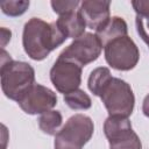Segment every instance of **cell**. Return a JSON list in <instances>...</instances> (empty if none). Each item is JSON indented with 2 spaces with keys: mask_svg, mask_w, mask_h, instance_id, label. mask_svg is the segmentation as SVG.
<instances>
[{
  "mask_svg": "<svg viewBox=\"0 0 149 149\" xmlns=\"http://www.w3.org/2000/svg\"><path fill=\"white\" fill-rule=\"evenodd\" d=\"M102 44L98 36L92 33H85L80 37L73 40V42L59 54L58 58L72 61L83 68L95 61L100 56Z\"/></svg>",
  "mask_w": 149,
  "mask_h": 149,
  "instance_id": "cell-6",
  "label": "cell"
},
{
  "mask_svg": "<svg viewBox=\"0 0 149 149\" xmlns=\"http://www.w3.org/2000/svg\"><path fill=\"white\" fill-rule=\"evenodd\" d=\"M104 133L108 142L112 143L130 136L134 133V130L128 118L108 116L104 123Z\"/></svg>",
  "mask_w": 149,
  "mask_h": 149,
  "instance_id": "cell-10",
  "label": "cell"
},
{
  "mask_svg": "<svg viewBox=\"0 0 149 149\" xmlns=\"http://www.w3.org/2000/svg\"><path fill=\"white\" fill-rule=\"evenodd\" d=\"M135 22H136V29L140 37L146 42L149 38V17L136 15Z\"/></svg>",
  "mask_w": 149,
  "mask_h": 149,
  "instance_id": "cell-19",
  "label": "cell"
},
{
  "mask_svg": "<svg viewBox=\"0 0 149 149\" xmlns=\"http://www.w3.org/2000/svg\"><path fill=\"white\" fill-rule=\"evenodd\" d=\"M1 88L5 95L19 102L28 90L35 84L34 68L21 61H13L2 49L1 51Z\"/></svg>",
  "mask_w": 149,
  "mask_h": 149,
  "instance_id": "cell-2",
  "label": "cell"
},
{
  "mask_svg": "<svg viewBox=\"0 0 149 149\" xmlns=\"http://www.w3.org/2000/svg\"><path fill=\"white\" fill-rule=\"evenodd\" d=\"M64 101L72 109H88L92 105V100L88 94L79 88L64 94Z\"/></svg>",
  "mask_w": 149,
  "mask_h": 149,
  "instance_id": "cell-15",
  "label": "cell"
},
{
  "mask_svg": "<svg viewBox=\"0 0 149 149\" xmlns=\"http://www.w3.org/2000/svg\"><path fill=\"white\" fill-rule=\"evenodd\" d=\"M105 59L115 70L129 71L139 63L140 51L130 37L123 36L105 45Z\"/></svg>",
  "mask_w": 149,
  "mask_h": 149,
  "instance_id": "cell-5",
  "label": "cell"
},
{
  "mask_svg": "<svg viewBox=\"0 0 149 149\" xmlns=\"http://www.w3.org/2000/svg\"><path fill=\"white\" fill-rule=\"evenodd\" d=\"M17 104L27 114H42L56 106L57 95L50 88L41 84H34Z\"/></svg>",
  "mask_w": 149,
  "mask_h": 149,
  "instance_id": "cell-8",
  "label": "cell"
},
{
  "mask_svg": "<svg viewBox=\"0 0 149 149\" xmlns=\"http://www.w3.org/2000/svg\"><path fill=\"white\" fill-rule=\"evenodd\" d=\"M61 31L66 36V38H78L85 34L86 23L81 17L79 10H74L72 13L61 15L56 21Z\"/></svg>",
  "mask_w": 149,
  "mask_h": 149,
  "instance_id": "cell-11",
  "label": "cell"
},
{
  "mask_svg": "<svg viewBox=\"0 0 149 149\" xmlns=\"http://www.w3.org/2000/svg\"><path fill=\"white\" fill-rule=\"evenodd\" d=\"M62 121L63 118L61 112L51 109L41 114L38 118V127L43 133L48 135H56V132L62 125Z\"/></svg>",
  "mask_w": 149,
  "mask_h": 149,
  "instance_id": "cell-14",
  "label": "cell"
},
{
  "mask_svg": "<svg viewBox=\"0 0 149 149\" xmlns=\"http://www.w3.org/2000/svg\"><path fill=\"white\" fill-rule=\"evenodd\" d=\"M127 31H128V28H127L126 21L122 17L113 16L102 27L95 30V35L98 36L99 41L105 48V45L112 42L113 40L127 36Z\"/></svg>",
  "mask_w": 149,
  "mask_h": 149,
  "instance_id": "cell-12",
  "label": "cell"
},
{
  "mask_svg": "<svg viewBox=\"0 0 149 149\" xmlns=\"http://www.w3.org/2000/svg\"><path fill=\"white\" fill-rule=\"evenodd\" d=\"M109 149H142V144L137 134L134 132L130 136L123 140L109 143Z\"/></svg>",
  "mask_w": 149,
  "mask_h": 149,
  "instance_id": "cell-18",
  "label": "cell"
},
{
  "mask_svg": "<svg viewBox=\"0 0 149 149\" xmlns=\"http://www.w3.org/2000/svg\"><path fill=\"white\" fill-rule=\"evenodd\" d=\"M66 40L56 22H45L40 17H31L23 28L22 45L26 54L34 61L44 59L52 50Z\"/></svg>",
  "mask_w": 149,
  "mask_h": 149,
  "instance_id": "cell-1",
  "label": "cell"
},
{
  "mask_svg": "<svg viewBox=\"0 0 149 149\" xmlns=\"http://www.w3.org/2000/svg\"><path fill=\"white\" fill-rule=\"evenodd\" d=\"M142 112H143V114H144L147 118H149V94L146 95V98H144V100H143Z\"/></svg>",
  "mask_w": 149,
  "mask_h": 149,
  "instance_id": "cell-22",
  "label": "cell"
},
{
  "mask_svg": "<svg viewBox=\"0 0 149 149\" xmlns=\"http://www.w3.org/2000/svg\"><path fill=\"white\" fill-rule=\"evenodd\" d=\"M132 6L136 15L149 17V0H135L132 1Z\"/></svg>",
  "mask_w": 149,
  "mask_h": 149,
  "instance_id": "cell-20",
  "label": "cell"
},
{
  "mask_svg": "<svg viewBox=\"0 0 149 149\" xmlns=\"http://www.w3.org/2000/svg\"><path fill=\"white\" fill-rule=\"evenodd\" d=\"M10 35H12L10 30H7L6 28H1V36H2V43H1V47H2V48L6 45L7 41L10 40Z\"/></svg>",
  "mask_w": 149,
  "mask_h": 149,
  "instance_id": "cell-21",
  "label": "cell"
},
{
  "mask_svg": "<svg viewBox=\"0 0 149 149\" xmlns=\"http://www.w3.org/2000/svg\"><path fill=\"white\" fill-rule=\"evenodd\" d=\"M146 43H147V44H148V47H149V38H148V40L146 41Z\"/></svg>",
  "mask_w": 149,
  "mask_h": 149,
  "instance_id": "cell-23",
  "label": "cell"
},
{
  "mask_svg": "<svg viewBox=\"0 0 149 149\" xmlns=\"http://www.w3.org/2000/svg\"><path fill=\"white\" fill-rule=\"evenodd\" d=\"M50 3L54 12L57 13L59 16L77 10L76 8L80 5L78 0H52Z\"/></svg>",
  "mask_w": 149,
  "mask_h": 149,
  "instance_id": "cell-17",
  "label": "cell"
},
{
  "mask_svg": "<svg viewBox=\"0 0 149 149\" xmlns=\"http://www.w3.org/2000/svg\"><path fill=\"white\" fill-rule=\"evenodd\" d=\"M2 12L8 16H20L29 7V1L26 0H9L0 3Z\"/></svg>",
  "mask_w": 149,
  "mask_h": 149,
  "instance_id": "cell-16",
  "label": "cell"
},
{
  "mask_svg": "<svg viewBox=\"0 0 149 149\" xmlns=\"http://www.w3.org/2000/svg\"><path fill=\"white\" fill-rule=\"evenodd\" d=\"M109 116L128 118L134 109L135 97L130 85L120 79L112 78L100 95Z\"/></svg>",
  "mask_w": 149,
  "mask_h": 149,
  "instance_id": "cell-4",
  "label": "cell"
},
{
  "mask_svg": "<svg viewBox=\"0 0 149 149\" xmlns=\"http://www.w3.org/2000/svg\"><path fill=\"white\" fill-rule=\"evenodd\" d=\"M93 121L84 114L71 116L55 135V149H81L92 137Z\"/></svg>",
  "mask_w": 149,
  "mask_h": 149,
  "instance_id": "cell-3",
  "label": "cell"
},
{
  "mask_svg": "<svg viewBox=\"0 0 149 149\" xmlns=\"http://www.w3.org/2000/svg\"><path fill=\"white\" fill-rule=\"evenodd\" d=\"M50 80L59 93L76 91L81 83V66L72 61L57 58L50 70Z\"/></svg>",
  "mask_w": 149,
  "mask_h": 149,
  "instance_id": "cell-7",
  "label": "cell"
},
{
  "mask_svg": "<svg viewBox=\"0 0 149 149\" xmlns=\"http://www.w3.org/2000/svg\"><path fill=\"white\" fill-rule=\"evenodd\" d=\"M112 78L113 77H112L111 71H109L108 68L100 66V68L94 69L91 72L90 77H88V81H87V85H88L90 91L94 95L100 97L101 93H102V91L105 90V87L112 80Z\"/></svg>",
  "mask_w": 149,
  "mask_h": 149,
  "instance_id": "cell-13",
  "label": "cell"
},
{
  "mask_svg": "<svg viewBox=\"0 0 149 149\" xmlns=\"http://www.w3.org/2000/svg\"><path fill=\"white\" fill-rule=\"evenodd\" d=\"M109 1H98V0H85L80 2L79 13L84 19L86 27L98 30L102 27L109 17Z\"/></svg>",
  "mask_w": 149,
  "mask_h": 149,
  "instance_id": "cell-9",
  "label": "cell"
}]
</instances>
